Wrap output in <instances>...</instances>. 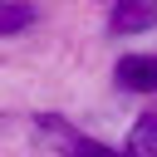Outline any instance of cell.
Here are the masks:
<instances>
[{
  "label": "cell",
  "instance_id": "obj_1",
  "mask_svg": "<svg viewBox=\"0 0 157 157\" xmlns=\"http://www.w3.org/2000/svg\"><path fill=\"white\" fill-rule=\"evenodd\" d=\"M118 83L132 93H157V54H128L118 59Z\"/></svg>",
  "mask_w": 157,
  "mask_h": 157
},
{
  "label": "cell",
  "instance_id": "obj_2",
  "mask_svg": "<svg viewBox=\"0 0 157 157\" xmlns=\"http://www.w3.org/2000/svg\"><path fill=\"white\" fill-rule=\"evenodd\" d=\"M152 20H157V5L152 0H113V29L118 34L152 29Z\"/></svg>",
  "mask_w": 157,
  "mask_h": 157
},
{
  "label": "cell",
  "instance_id": "obj_3",
  "mask_svg": "<svg viewBox=\"0 0 157 157\" xmlns=\"http://www.w3.org/2000/svg\"><path fill=\"white\" fill-rule=\"evenodd\" d=\"M128 157H157V108L152 113H142L137 123H132V132H128V147H123Z\"/></svg>",
  "mask_w": 157,
  "mask_h": 157
},
{
  "label": "cell",
  "instance_id": "obj_4",
  "mask_svg": "<svg viewBox=\"0 0 157 157\" xmlns=\"http://www.w3.org/2000/svg\"><path fill=\"white\" fill-rule=\"evenodd\" d=\"M25 25H34V10L25 0H0V39L15 34V29H25Z\"/></svg>",
  "mask_w": 157,
  "mask_h": 157
},
{
  "label": "cell",
  "instance_id": "obj_5",
  "mask_svg": "<svg viewBox=\"0 0 157 157\" xmlns=\"http://www.w3.org/2000/svg\"><path fill=\"white\" fill-rule=\"evenodd\" d=\"M64 142H69V157H128V152H113V147H103V142L74 137V132H64Z\"/></svg>",
  "mask_w": 157,
  "mask_h": 157
}]
</instances>
